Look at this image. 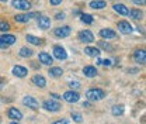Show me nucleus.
<instances>
[{"mask_svg":"<svg viewBox=\"0 0 146 124\" xmlns=\"http://www.w3.org/2000/svg\"><path fill=\"white\" fill-rule=\"evenodd\" d=\"M86 97L90 100V102H98V100H103L106 97V92L103 89H89L86 92Z\"/></svg>","mask_w":146,"mask_h":124,"instance_id":"f257e3e1","label":"nucleus"},{"mask_svg":"<svg viewBox=\"0 0 146 124\" xmlns=\"http://www.w3.org/2000/svg\"><path fill=\"white\" fill-rule=\"evenodd\" d=\"M27 73H28L27 68H24V66H21V65H16V66L13 68V75L17 76V78H24Z\"/></svg>","mask_w":146,"mask_h":124,"instance_id":"f3484780","label":"nucleus"},{"mask_svg":"<svg viewBox=\"0 0 146 124\" xmlns=\"http://www.w3.org/2000/svg\"><path fill=\"white\" fill-rule=\"evenodd\" d=\"M10 30V24L7 23V21H3V20H0V31H3V33H7Z\"/></svg>","mask_w":146,"mask_h":124,"instance_id":"cd10ccee","label":"nucleus"},{"mask_svg":"<svg viewBox=\"0 0 146 124\" xmlns=\"http://www.w3.org/2000/svg\"><path fill=\"white\" fill-rule=\"evenodd\" d=\"M0 40H1L7 47H9V45H13V44L16 42V37L11 36V34H6V33H4V36L0 37Z\"/></svg>","mask_w":146,"mask_h":124,"instance_id":"6ab92c4d","label":"nucleus"},{"mask_svg":"<svg viewBox=\"0 0 146 124\" xmlns=\"http://www.w3.org/2000/svg\"><path fill=\"white\" fill-rule=\"evenodd\" d=\"M114 10L118 14H121V16H128L129 14V9L127 6H124V4H114Z\"/></svg>","mask_w":146,"mask_h":124,"instance_id":"a211bd4d","label":"nucleus"},{"mask_svg":"<svg viewBox=\"0 0 146 124\" xmlns=\"http://www.w3.org/2000/svg\"><path fill=\"white\" fill-rule=\"evenodd\" d=\"M133 58H135V61L138 62V64H145L146 62V52L145 50H138V51H135V55H133Z\"/></svg>","mask_w":146,"mask_h":124,"instance_id":"2eb2a0df","label":"nucleus"},{"mask_svg":"<svg viewBox=\"0 0 146 124\" xmlns=\"http://www.w3.org/2000/svg\"><path fill=\"white\" fill-rule=\"evenodd\" d=\"M107 6V3L104 0H93L90 3V7L94 9V10H100V9H104Z\"/></svg>","mask_w":146,"mask_h":124,"instance_id":"412c9836","label":"nucleus"},{"mask_svg":"<svg viewBox=\"0 0 146 124\" xmlns=\"http://www.w3.org/2000/svg\"><path fill=\"white\" fill-rule=\"evenodd\" d=\"M13 7H16L18 10H30L31 9V3L28 0H13Z\"/></svg>","mask_w":146,"mask_h":124,"instance_id":"20e7f679","label":"nucleus"},{"mask_svg":"<svg viewBox=\"0 0 146 124\" xmlns=\"http://www.w3.org/2000/svg\"><path fill=\"white\" fill-rule=\"evenodd\" d=\"M82 21H83L84 24H91V23L94 21V18H93V16H90V14H82Z\"/></svg>","mask_w":146,"mask_h":124,"instance_id":"c85d7f7f","label":"nucleus"},{"mask_svg":"<svg viewBox=\"0 0 146 124\" xmlns=\"http://www.w3.org/2000/svg\"><path fill=\"white\" fill-rule=\"evenodd\" d=\"M129 14H131V17L135 18V20H139V18L143 17V13H142L139 9H133V10H131V11H129Z\"/></svg>","mask_w":146,"mask_h":124,"instance_id":"393cba45","label":"nucleus"},{"mask_svg":"<svg viewBox=\"0 0 146 124\" xmlns=\"http://www.w3.org/2000/svg\"><path fill=\"white\" fill-rule=\"evenodd\" d=\"M60 107L62 106H60L56 100H52V99H51V100H45V102H44V109H45V110H48V111H59V110H60Z\"/></svg>","mask_w":146,"mask_h":124,"instance_id":"7ed1b4c3","label":"nucleus"},{"mask_svg":"<svg viewBox=\"0 0 146 124\" xmlns=\"http://www.w3.org/2000/svg\"><path fill=\"white\" fill-rule=\"evenodd\" d=\"M72 119L76 123H82V114L80 113H72Z\"/></svg>","mask_w":146,"mask_h":124,"instance_id":"c756f323","label":"nucleus"},{"mask_svg":"<svg viewBox=\"0 0 146 124\" xmlns=\"http://www.w3.org/2000/svg\"><path fill=\"white\" fill-rule=\"evenodd\" d=\"M54 56L56 59H59V61H63V59H66L68 58V52L65 51V48L63 47H55L54 48Z\"/></svg>","mask_w":146,"mask_h":124,"instance_id":"0eeeda50","label":"nucleus"},{"mask_svg":"<svg viewBox=\"0 0 146 124\" xmlns=\"http://www.w3.org/2000/svg\"><path fill=\"white\" fill-rule=\"evenodd\" d=\"M38 58H39V62H42L44 65H52L54 64V58L46 52H41L38 55Z\"/></svg>","mask_w":146,"mask_h":124,"instance_id":"ddd939ff","label":"nucleus"},{"mask_svg":"<svg viewBox=\"0 0 146 124\" xmlns=\"http://www.w3.org/2000/svg\"><path fill=\"white\" fill-rule=\"evenodd\" d=\"M36 14L35 13H27V14H17V16H14V20L17 21V23H28L30 20L33 17H35Z\"/></svg>","mask_w":146,"mask_h":124,"instance_id":"f8f14e48","label":"nucleus"},{"mask_svg":"<svg viewBox=\"0 0 146 124\" xmlns=\"http://www.w3.org/2000/svg\"><path fill=\"white\" fill-rule=\"evenodd\" d=\"M83 73H84V76H87V78H94V76L97 75V69H96L94 66H84V68H83Z\"/></svg>","mask_w":146,"mask_h":124,"instance_id":"4be33fe9","label":"nucleus"},{"mask_svg":"<svg viewBox=\"0 0 146 124\" xmlns=\"http://www.w3.org/2000/svg\"><path fill=\"white\" fill-rule=\"evenodd\" d=\"M100 37L104 38V40H112V38L117 37V33L112 31V30H110V28H103L100 31Z\"/></svg>","mask_w":146,"mask_h":124,"instance_id":"dca6fc26","label":"nucleus"},{"mask_svg":"<svg viewBox=\"0 0 146 124\" xmlns=\"http://www.w3.org/2000/svg\"><path fill=\"white\" fill-rule=\"evenodd\" d=\"M38 25L42 30H48L51 27V18L46 17V16H39L38 17Z\"/></svg>","mask_w":146,"mask_h":124,"instance_id":"9d476101","label":"nucleus"},{"mask_svg":"<svg viewBox=\"0 0 146 124\" xmlns=\"http://www.w3.org/2000/svg\"><path fill=\"white\" fill-rule=\"evenodd\" d=\"M68 103H77L79 102V99H80V95L76 92V90H68V92H65L63 93V96H62Z\"/></svg>","mask_w":146,"mask_h":124,"instance_id":"f03ea898","label":"nucleus"},{"mask_svg":"<svg viewBox=\"0 0 146 124\" xmlns=\"http://www.w3.org/2000/svg\"><path fill=\"white\" fill-rule=\"evenodd\" d=\"M0 48H7V45H6V44L1 41V40H0Z\"/></svg>","mask_w":146,"mask_h":124,"instance_id":"ea45409f","label":"nucleus"},{"mask_svg":"<svg viewBox=\"0 0 146 124\" xmlns=\"http://www.w3.org/2000/svg\"><path fill=\"white\" fill-rule=\"evenodd\" d=\"M55 18H56V20H63V18H65V14H63V13H58Z\"/></svg>","mask_w":146,"mask_h":124,"instance_id":"c9c22d12","label":"nucleus"},{"mask_svg":"<svg viewBox=\"0 0 146 124\" xmlns=\"http://www.w3.org/2000/svg\"><path fill=\"white\" fill-rule=\"evenodd\" d=\"M20 56H23V58H30V56H33V54H34V51L33 50H30V48H21L20 50Z\"/></svg>","mask_w":146,"mask_h":124,"instance_id":"b1692460","label":"nucleus"},{"mask_svg":"<svg viewBox=\"0 0 146 124\" xmlns=\"http://www.w3.org/2000/svg\"><path fill=\"white\" fill-rule=\"evenodd\" d=\"M79 40H80L82 42H93V41H94V36H93V33L89 31V30H83V31L79 33Z\"/></svg>","mask_w":146,"mask_h":124,"instance_id":"39448f33","label":"nucleus"},{"mask_svg":"<svg viewBox=\"0 0 146 124\" xmlns=\"http://www.w3.org/2000/svg\"><path fill=\"white\" fill-rule=\"evenodd\" d=\"M48 73H49L51 76H54V78H59V76H62V75H63V71H62V68L55 66V68H51Z\"/></svg>","mask_w":146,"mask_h":124,"instance_id":"5701e85b","label":"nucleus"},{"mask_svg":"<svg viewBox=\"0 0 146 124\" xmlns=\"http://www.w3.org/2000/svg\"><path fill=\"white\" fill-rule=\"evenodd\" d=\"M33 83L38 88H45L46 86V79L42 75H35V76H33Z\"/></svg>","mask_w":146,"mask_h":124,"instance_id":"4468645a","label":"nucleus"},{"mask_svg":"<svg viewBox=\"0 0 146 124\" xmlns=\"http://www.w3.org/2000/svg\"><path fill=\"white\" fill-rule=\"evenodd\" d=\"M101 64H103L104 66H111V61H110V59H104V61H101Z\"/></svg>","mask_w":146,"mask_h":124,"instance_id":"473e14b6","label":"nucleus"},{"mask_svg":"<svg viewBox=\"0 0 146 124\" xmlns=\"http://www.w3.org/2000/svg\"><path fill=\"white\" fill-rule=\"evenodd\" d=\"M27 41H28V42H31L33 45H41V44H42V41H41L39 38L31 36V34H28V36H27Z\"/></svg>","mask_w":146,"mask_h":124,"instance_id":"a878e982","label":"nucleus"},{"mask_svg":"<svg viewBox=\"0 0 146 124\" xmlns=\"http://www.w3.org/2000/svg\"><path fill=\"white\" fill-rule=\"evenodd\" d=\"M118 30L122 33V34H131L132 33V25L128 23V21H119L118 23Z\"/></svg>","mask_w":146,"mask_h":124,"instance_id":"9b49d317","label":"nucleus"},{"mask_svg":"<svg viewBox=\"0 0 146 124\" xmlns=\"http://www.w3.org/2000/svg\"><path fill=\"white\" fill-rule=\"evenodd\" d=\"M54 124H69L68 120H58V121H55Z\"/></svg>","mask_w":146,"mask_h":124,"instance_id":"e433bc0d","label":"nucleus"},{"mask_svg":"<svg viewBox=\"0 0 146 124\" xmlns=\"http://www.w3.org/2000/svg\"><path fill=\"white\" fill-rule=\"evenodd\" d=\"M11 124H18V123H11Z\"/></svg>","mask_w":146,"mask_h":124,"instance_id":"37998d69","label":"nucleus"},{"mask_svg":"<svg viewBox=\"0 0 146 124\" xmlns=\"http://www.w3.org/2000/svg\"><path fill=\"white\" fill-rule=\"evenodd\" d=\"M83 107H90V103H89V102H86V103L83 105Z\"/></svg>","mask_w":146,"mask_h":124,"instance_id":"a19ab883","label":"nucleus"},{"mask_svg":"<svg viewBox=\"0 0 146 124\" xmlns=\"http://www.w3.org/2000/svg\"><path fill=\"white\" fill-rule=\"evenodd\" d=\"M98 45H100L101 48H104V50H110V51L112 50V47H111L110 44H107V42H104V41H100V44H98Z\"/></svg>","mask_w":146,"mask_h":124,"instance_id":"7c9ffc66","label":"nucleus"},{"mask_svg":"<svg viewBox=\"0 0 146 124\" xmlns=\"http://www.w3.org/2000/svg\"><path fill=\"white\" fill-rule=\"evenodd\" d=\"M51 1V4L52 6H58V4H60L62 3V0H49Z\"/></svg>","mask_w":146,"mask_h":124,"instance_id":"f704fd0d","label":"nucleus"},{"mask_svg":"<svg viewBox=\"0 0 146 124\" xmlns=\"http://www.w3.org/2000/svg\"><path fill=\"white\" fill-rule=\"evenodd\" d=\"M51 96H52V99H55V100H58V99L62 97V96H59V95H56V93H51Z\"/></svg>","mask_w":146,"mask_h":124,"instance_id":"4c0bfd02","label":"nucleus"},{"mask_svg":"<svg viewBox=\"0 0 146 124\" xmlns=\"http://www.w3.org/2000/svg\"><path fill=\"white\" fill-rule=\"evenodd\" d=\"M7 116H9V119H11V120H21L23 119V113L17 110L16 107H10L9 109V111H7Z\"/></svg>","mask_w":146,"mask_h":124,"instance_id":"1a4fd4ad","label":"nucleus"},{"mask_svg":"<svg viewBox=\"0 0 146 124\" xmlns=\"http://www.w3.org/2000/svg\"><path fill=\"white\" fill-rule=\"evenodd\" d=\"M133 3L135 4H139V6H143L146 3V0H133Z\"/></svg>","mask_w":146,"mask_h":124,"instance_id":"72a5a7b5","label":"nucleus"},{"mask_svg":"<svg viewBox=\"0 0 146 124\" xmlns=\"http://www.w3.org/2000/svg\"><path fill=\"white\" fill-rule=\"evenodd\" d=\"M0 1H3V3H6V1H7V0H0Z\"/></svg>","mask_w":146,"mask_h":124,"instance_id":"79ce46f5","label":"nucleus"},{"mask_svg":"<svg viewBox=\"0 0 146 124\" xmlns=\"http://www.w3.org/2000/svg\"><path fill=\"white\" fill-rule=\"evenodd\" d=\"M111 111H112L114 116H122L124 114V106H121V105L119 106H114Z\"/></svg>","mask_w":146,"mask_h":124,"instance_id":"bb28decb","label":"nucleus"},{"mask_svg":"<svg viewBox=\"0 0 146 124\" xmlns=\"http://www.w3.org/2000/svg\"><path fill=\"white\" fill-rule=\"evenodd\" d=\"M84 54L91 56V58H97L100 55V50L96 48V47H87V48H84Z\"/></svg>","mask_w":146,"mask_h":124,"instance_id":"aec40b11","label":"nucleus"},{"mask_svg":"<svg viewBox=\"0 0 146 124\" xmlns=\"http://www.w3.org/2000/svg\"><path fill=\"white\" fill-rule=\"evenodd\" d=\"M55 36L59 37V38L69 37L70 36V27L65 25V27H58V28H55Z\"/></svg>","mask_w":146,"mask_h":124,"instance_id":"6e6552de","label":"nucleus"},{"mask_svg":"<svg viewBox=\"0 0 146 124\" xmlns=\"http://www.w3.org/2000/svg\"><path fill=\"white\" fill-rule=\"evenodd\" d=\"M69 86H70V88H74V89H79L80 88V82H77V80H74V82H70V83H69Z\"/></svg>","mask_w":146,"mask_h":124,"instance_id":"2f4dec72","label":"nucleus"},{"mask_svg":"<svg viewBox=\"0 0 146 124\" xmlns=\"http://www.w3.org/2000/svg\"><path fill=\"white\" fill-rule=\"evenodd\" d=\"M3 85H6V79H4V78H0V88H1Z\"/></svg>","mask_w":146,"mask_h":124,"instance_id":"58836bf2","label":"nucleus"},{"mask_svg":"<svg viewBox=\"0 0 146 124\" xmlns=\"http://www.w3.org/2000/svg\"><path fill=\"white\" fill-rule=\"evenodd\" d=\"M23 105H24V106H27V107H30V109H34V110L39 109L38 102H36L33 96H25V97L23 99Z\"/></svg>","mask_w":146,"mask_h":124,"instance_id":"423d86ee","label":"nucleus"}]
</instances>
